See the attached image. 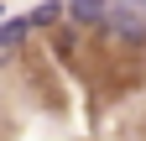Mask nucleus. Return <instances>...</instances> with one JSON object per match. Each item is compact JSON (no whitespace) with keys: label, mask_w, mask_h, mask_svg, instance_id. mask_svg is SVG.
<instances>
[{"label":"nucleus","mask_w":146,"mask_h":141,"mask_svg":"<svg viewBox=\"0 0 146 141\" xmlns=\"http://www.w3.org/2000/svg\"><path fill=\"white\" fill-rule=\"evenodd\" d=\"M5 63H11V52H5V47H0V68H5Z\"/></svg>","instance_id":"nucleus-3"},{"label":"nucleus","mask_w":146,"mask_h":141,"mask_svg":"<svg viewBox=\"0 0 146 141\" xmlns=\"http://www.w3.org/2000/svg\"><path fill=\"white\" fill-rule=\"evenodd\" d=\"M63 5H68V26L73 31H104L115 0H63Z\"/></svg>","instance_id":"nucleus-1"},{"label":"nucleus","mask_w":146,"mask_h":141,"mask_svg":"<svg viewBox=\"0 0 146 141\" xmlns=\"http://www.w3.org/2000/svg\"><path fill=\"white\" fill-rule=\"evenodd\" d=\"M26 37H31V21H26V16H5V21H0V47H5L11 58H21Z\"/></svg>","instance_id":"nucleus-2"}]
</instances>
